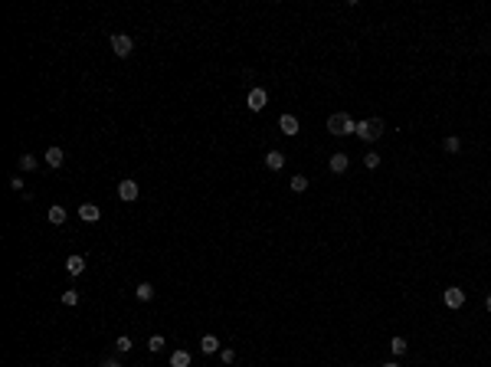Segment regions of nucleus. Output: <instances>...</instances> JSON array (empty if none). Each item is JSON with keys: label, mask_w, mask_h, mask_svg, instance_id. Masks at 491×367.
I'll return each instance as SVG.
<instances>
[{"label": "nucleus", "mask_w": 491, "mask_h": 367, "mask_svg": "<svg viewBox=\"0 0 491 367\" xmlns=\"http://www.w3.org/2000/svg\"><path fill=\"white\" fill-rule=\"evenodd\" d=\"M328 131H331V135H337V138H344V135H357V121H354L347 112H334L331 118H328Z\"/></svg>", "instance_id": "1"}, {"label": "nucleus", "mask_w": 491, "mask_h": 367, "mask_svg": "<svg viewBox=\"0 0 491 367\" xmlns=\"http://www.w3.org/2000/svg\"><path fill=\"white\" fill-rule=\"evenodd\" d=\"M383 128H387V125H383V118H367V121H360L357 125V135H360V141H380L383 138Z\"/></svg>", "instance_id": "2"}, {"label": "nucleus", "mask_w": 491, "mask_h": 367, "mask_svg": "<svg viewBox=\"0 0 491 367\" xmlns=\"http://www.w3.org/2000/svg\"><path fill=\"white\" fill-rule=\"evenodd\" d=\"M131 49H135V40H131L128 33H115V37H112V53H115V56L128 59Z\"/></svg>", "instance_id": "3"}, {"label": "nucleus", "mask_w": 491, "mask_h": 367, "mask_svg": "<svg viewBox=\"0 0 491 367\" xmlns=\"http://www.w3.org/2000/svg\"><path fill=\"white\" fill-rule=\"evenodd\" d=\"M265 102H269V92H265V89H259V85H256V89H249L246 105H249L252 112H262V109H265Z\"/></svg>", "instance_id": "4"}, {"label": "nucleus", "mask_w": 491, "mask_h": 367, "mask_svg": "<svg viewBox=\"0 0 491 367\" xmlns=\"http://www.w3.org/2000/svg\"><path fill=\"white\" fill-rule=\"evenodd\" d=\"M118 197L124 203H131V200H138V184L131 181V177H124V181L118 184Z\"/></svg>", "instance_id": "5"}, {"label": "nucleus", "mask_w": 491, "mask_h": 367, "mask_svg": "<svg viewBox=\"0 0 491 367\" xmlns=\"http://www.w3.org/2000/svg\"><path fill=\"white\" fill-rule=\"evenodd\" d=\"M445 305H449V308H462V305H465V289H455V285H452V289H445Z\"/></svg>", "instance_id": "6"}, {"label": "nucleus", "mask_w": 491, "mask_h": 367, "mask_svg": "<svg viewBox=\"0 0 491 367\" xmlns=\"http://www.w3.org/2000/svg\"><path fill=\"white\" fill-rule=\"evenodd\" d=\"M279 128H282V135L295 138V135H298V118H295V115H282V118H279Z\"/></svg>", "instance_id": "7"}, {"label": "nucleus", "mask_w": 491, "mask_h": 367, "mask_svg": "<svg viewBox=\"0 0 491 367\" xmlns=\"http://www.w3.org/2000/svg\"><path fill=\"white\" fill-rule=\"evenodd\" d=\"M66 272L69 275H82L85 272V256H69L66 259Z\"/></svg>", "instance_id": "8"}, {"label": "nucleus", "mask_w": 491, "mask_h": 367, "mask_svg": "<svg viewBox=\"0 0 491 367\" xmlns=\"http://www.w3.org/2000/svg\"><path fill=\"white\" fill-rule=\"evenodd\" d=\"M328 167H331V174H344V171H347V154H344V151H337V154H331V161H328Z\"/></svg>", "instance_id": "9"}, {"label": "nucleus", "mask_w": 491, "mask_h": 367, "mask_svg": "<svg viewBox=\"0 0 491 367\" xmlns=\"http://www.w3.org/2000/svg\"><path fill=\"white\" fill-rule=\"evenodd\" d=\"M265 167H269V171H282V167H285V154H282V151H269V154H265Z\"/></svg>", "instance_id": "10"}, {"label": "nucleus", "mask_w": 491, "mask_h": 367, "mask_svg": "<svg viewBox=\"0 0 491 367\" xmlns=\"http://www.w3.org/2000/svg\"><path fill=\"white\" fill-rule=\"evenodd\" d=\"M79 217H82L85 223H95L98 217H102V210H98L95 203H82V207H79Z\"/></svg>", "instance_id": "11"}, {"label": "nucleus", "mask_w": 491, "mask_h": 367, "mask_svg": "<svg viewBox=\"0 0 491 367\" xmlns=\"http://www.w3.org/2000/svg\"><path fill=\"white\" fill-rule=\"evenodd\" d=\"M171 367H190V351L177 347V351L171 354Z\"/></svg>", "instance_id": "12"}, {"label": "nucleus", "mask_w": 491, "mask_h": 367, "mask_svg": "<svg viewBox=\"0 0 491 367\" xmlns=\"http://www.w3.org/2000/svg\"><path fill=\"white\" fill-rule=\"evenodd\" d=\"M49 223H52V226H62V223H66V207L52 203V207H49Z\"/></svg>", "instance_id": "13"}, {"label": "nucleus", "mask_w": 491, "mask_h": 367, "mask_svg": "<svg viewBox=\"0 0 491 367\" xmlns=\"http://www.w3.org/2000/svg\"><path fill=\"white\" fill-rule=\"evenodd\" d=\"M200 347H203L207 354L220 351V338H216V335H203V338H200Z\"/></svg>", "instance_id": "14"}, {"label": "nucleus", "mask_w": 491, "mask_h": 367, "mask_svg": "<svg viewBox=\"0 0 491 367\" xmlns=\"http://www.w3.org/2000/svg\"><path fill=\"white\" fill-rule=\"evenodd\" d=\"M135 295H138V302H151V299H154V285H151V282H141L138 289H135Z\"/></svg>", "instance_id": "15"}, {"label": "nucleus", "mask_w": 491, "mask_h": 367, "mask_svg": "<svg viewBox=\"0 0 491 367\" xmlns=\"http://www.w3.org/2000/svg\"><path fill=\"white\" fill-rule=\"evenodd\" d=\"M62 161H66V158H62V148H49L46 151V164L49 167H62Z\"/></svg>", "instance_id": "16"}, {"label": "nucleus", "mask_w": 491, "mask_h": 367, "mask_svg": "<svg viewBox=\"0 0 491 367\" xmlns=\"http://www.w3.org/2000/svg\"><path fill=\"white\" fill-rule=\"evenodd\" d=\"M292 190H295V194H305V190H308V177H305V174H295V177H292Z\"/></svg>", "instance_id": "17"}, {"label": "nucleus", "mask_w": 491, "mask_h": 367, "mask_svg": "<svg viewBox=\"0 0 491 367\" xmlns=\"http://www.w3.org/2000/svg\"><path fill=\"white\" fill-rule=\"evenodd\" d=\"M37 167H40V161L33 158V154H23V158H20V171H37Z\"/></svg>", "instance_id": "18"}, {"label": "nucleus", "mask_w": 491, "mask_h": 367, "mask_svg": "<svg viewBox=\"0 0 491 367\" xmlns=\"http://www.w3.org/2000/svg\"><path fill=\"white\" fill-rule=\"evenodd\" d=\"M164 344H167V338H164V335H151V338H148V351H160Z\"/></svg>", "instance_id": "19"}, {"label": "nucleus", "mask_w": 491, "mask_h": 367, "mask_svg": "<svg viewBox=\"0 0 491 367\" xmlns=\"http://www.w3.org/2000/svg\"><path fill=\"white\" fill-rule=\"evenodd\" d=\"M445 151H449V154H459V151H462V141L455 138V135H452V138H445Z\"/></svg>", "instance_id": "20"}, {"label": "nucleus", "mask_w": 491, "mask_h": 367, "mask_svg": "<svg viewBox=\"0 0 491 367\" xmlns=\"http://www.w3.org/2000/svg\"><path fill=\"white\" fill-rule=\"evenodd\" d=\"M363 164H367L370 171H373V167H380V154H377V151H367V154H363Z\"/></svg>", "instance_id": "21"}, {"label": "nucleus", "mask_w": 491, "mask_h": 367, "mask_svg": "<svg viewBox=\"0 0 491 367\" xmlns=\"http://www.w3.org/2000/svg\"><path fill=\"white\" fill-rule=\"evenodd\" d=\"M115 351H118V354H124V351H131V338H128V335H121L118 341H115Z\"/></svg>", "instance_id": "22"}, {"label": "nucleus", "mask_w": 491, "mask_h": 367, "mask_svg": "<svg viewBox=\"0 0 491 367\" xmlns=\"http://www.w3.org/2000/svg\"><path fill=\"white\" fill-rule=\"evenodd\" d=\"M62 305H79V292H76V289L62 292Z\"/></svg>", "instance_id": "23"}, {"label": "nucleus", "mask_w": 491, "mask_h": 367, "mask_svg": "<svg viewBox=\"0 0 491 367\" xmlns=\"http://www.w3.org/2000/svg\"><path fill=\"white\" fill-rule=\"evenodd\" d=\"M390 347H393V354H406V338H393Z\"/></svg>", "instance_id": "24"}, {"label": "nucleus", "mask_w": 491, "mask_h": 367, "mask_svg": "<svg viewBox=\"0 0 491 367\" xmlns=\"http://www.w3.org/2000/svg\"><path fill=\"white\" fill-rule=\"evenodd\" d=\"M220 357H223V364H233V361H236V351H233V347H223Z\"/></svg>", "instance_id": "25"}, {"label": "nucleus", "mask_w": 491, "mask_h": 367, "mask_svg": "<svg viewBox=\"0 0 491 367\" xmlns=\"http://www.w3.org/2000/svg\"><path fill=\"white\" fill-rule=\"evenodd\" d=\"M98 367H121V361H118V357H105V361L98 364Z\"/></svg>", "instance_id": "26"}, {"label": "nucleus", "mask_w": 491, "mask_h": 367, "mask_svg": "<svg viewBox=\"0 0 491 367\" xmlns=\"http://www.w3.org/2000/svg\"><path fill=\"white\" fill-rule=\"evenodd\" d=\"M10 190H16V194L23 190V181H20V177H10Z\"/></svg>", "instance_id": "27"}, {"label": "nucleus", "mask_w": 491, "mask_h": 367, "mask_svg": "<svg viewBox=\"0 0 491 367\" xmlns=\"http://www.w3.org/2000/svg\"><path fill=\"white\" fill-rule=\"evenodd\" d=\"M485 308H488V311H491V295H488V299H485Z\"/></svg>", "instance_id": "28"}, {"label": "nucleus", "mask_w": 491, "mask_h": 367, "mask_svg": "<svg viewBox=\"0 0 491 367\" xmlns=\"http://www.w3.org/2000/svg\"><path fill=\"white\" fill-rule=\"evenodd\" d=\"M383 367H399V364H383Z\"/></svg>", "instance_id": "29"}]
</instances>
